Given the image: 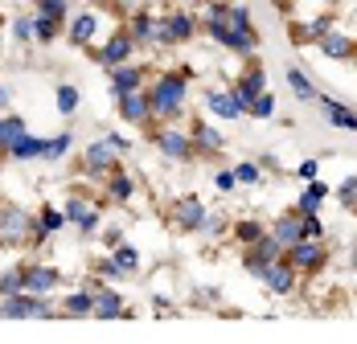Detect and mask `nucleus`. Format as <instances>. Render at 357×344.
I'll return each instance as SVG.
<instances>
[{"mask_svg":"<svg viewBox=\"0 0 357 344\" xmlns=\"http://www.w3.org/2000/svg\"><path fill=\"white\" fill-rule=\"evenodd\" d=\"M185 91H189V70H181V74H160V78L148 86L152 119H160V123L177 119L181 107H185Z\"/></svg>","mask_w":357,"mask_h":344,"instance_id":"1","label":"nucleus"},{"mask_svg":"<svg viewBox=\"0 0 357 344\" xmlns=\"http://www.w3.org/2000/svg\"><path fill=\"white\" fill-rule=\"evenodd\" d=\"M37 242H45V234H41L33 213H25L17 205L0 209V250L4 246H37Z\"/></svg>","mask_w":357,"mask_h":344,"instance_id":"2","label":"nucleus"},{"mask_svg":"<svg viewBox=\"0 0 357 344\" xmlns=\"http://www.w3.org/2000/svg\"><path fill=\"white\" fill-rule=\"evenodd\" d=\"M226 13H230V4H214L210 8V17H206V29L214 37L218 45H226V49H234V54H255V45H259V33L250 29H230V21H226Z\"/></svg>","mask_w":357,"mask_h":344,"instance_id":"3","label":"nucleus"},{"mask_svg":"<svg viewBox=\"0 0 357 344\" xmlns=\"http://www.w3.org/2000/svg\"><path fill=\"white\" fill-rule=\"evenodd\" d=\"M275 258H284V246H280V238L267 230V234L255 242V246H247L243 267H247L250 279H267V271H271V263H275Z\"/></svg>","mask_w":357,"mask_h":344,"instance_id":"4","label":"nucleus"},{"mask_svg":"<svg viewBox=\"0 0 357 344\" xmlns=\"http://www.w3.org/2000/svg\"><path fill=\"white\" fill-rule=\"evenodd\" d=\"M128 33L136 37V45H173L169 33V17H152V13H136Z\"/></svg>","mask_w":357,"mask_h":344,"instance_id":"5","label":"nucleus"},{"mask_svg":"<svg viewBox=\"0 0 357 344\" xmlns=\"http://www.w3.org/2000/svg\"><path fill=\"white\" fill-rule=\"evenodd\" d=\"M284 258L296 267V271H321L324 263H328V250H324V238H300L296 246H287Z\"/></svg>","mask_w":357,"mask_h":344,"instance_id":"6","label":"nucleus"},{"mask_svg":"<svg viewBox=\"0 0 357 344\" xmlns=\"http://www.w3.org/2000/svg\"><path fill=\"white\" fill-rule=\"evenodd\" d=\"M95 54V62L99 66H123V62H132V54H136V37L128 33V29H119V33L107 37V45L103 49H91Z\"/></svg>","mask_w":357,"mask_h":344,"instance_id":"7","label":"nucleus"},{"mask_svg":"<svg viewBox=\"0 0 357 344\" xmlns=\"http://www.w3.org/2000/svg\"><path fill=\"white\" fill-rule=\"evenodd\" d=\"M82 169L95 172V176H111L119 169V152L111 148V139H95L86 152H82Z\"/></svg>","mask_w":357,"mask_h":344,"instance_id":"8","label":"nucleus"},{"mask_svg":"<svg viewBox=\"0 0 357 344\" xmlns=\"http://www.w3.org/2000/svg\"><path fill=\"white\" fill-rule=\"evenodd\" d=\"M152 143L160 148V156H169V160H189L193 156V136L189 132H181V127H160Z\"/></svg>","mask_w":357,"mask_h":344,"instance_id":"9","label":"nucleus"},{"mask_svg":"<svg viewBox=\"0 0 357 344\" xmlns=\"http://www.w3.org/2000/svg\"><path fill=\"white\" fill-rule=\"evenodd\" d=\"M263 86H267V74H263V66H250L234 86H230V95L238 99V107H243V115H250V107H255V99L263 95Z\"/></svg>","mask_w":357,"mask_h":344,"instance_id":"10","label":"nucleus"},{"mask_svg":"<svg viewBox=\"0 0 357 344\" xmlns=\"http://www.w3.org/2000/svg\"><path fill=\"white\" fill-rule=\"evenodd\" d=\"M206 217H210V213H206V205H202L197 197H181L177 205H173V226H177V230H202Z\"/></svg>","mask_w":357,"mask_h":344,"instance_id":"11","label":"nucleus"},{"mask_svg":"<svg viewBox=\"0 0 357 344\" xmlns=\"http://www.w3.org/2000/svg\"><path fill=\"white\" fill-rule=\"evenodd\" d=\"M119 119L123 123H148L152 119V103H148V91H132V95H119Z\"/></svg>","mask_w":357,"mask_h":344,"instance_id":"12","label":"nucleus"},{"mask_svg":"<svg viewBox=\"0 0 357 344\" xmlns=\"http://www.w3.org/2000/svg\"><path fill=\"white\" fill-rule=\"evenodd\" d=\"M58 283H62V275L54 267H41V263H29L25 267V291H33V295H54Z\"/></svg>","mask_w":357,"mask_h":344,"instance_id":"13","label":"nucleus"},{"mask_svg":"<svg viewBox=\"0 0 357 344\" xmlns=\"http://www.w3.org/2000/svg\"><path fill=\"white\" fill-rule=\"evenodd\" d=\"M66 221L78 226L82 234H95V230H99V209L91 205L86 197H70V201H66Z\"/></svg>","mask_w":357,"mask_h":344,"instance_id":"14","label":"nucleus"},{"mask_svg":"<svg viewBox=\"0 0 357 344\" xmlns=\"http://www.w3.org/2000/svg\"><path fill=\"white\" fill-rule=\"evenodd\" d=\"M132 91H144V70L123 62V66H111V95H132Z\"/></svg>","mask_w":357,"mask_h":344,"instance_id":"15","label":"nucleus"},{"mask_svg":"<svg viewBox=\"0 0 357 344\" xmlns=\"http://www.w3.org/2000/svg\"><path fill=\"white\" fill-rule=\"evenodd\" d=\"M296 275H300V271H296V267H291L287 258H275L263 283H267V287H271L275 295H291V291H296Z\"/></svg>","mask_w":357,"mask_h":344,"instance_id":"16","label":"nucleus"},{"mask_svg":"<svg viewBox=\"0 0 357 344\" xmlns=\"http://www.w3.org/2000/svg\"><path fill=\"white\" fill-rule=\"evenodd\" d=\"M189 136H193V148H197V152H206V156H218V152L226 148L222 132H218V127H210V123H202V119H193Z\"/></svg>","mask_w":357,"mask_h":344,"instance_id":"17","label":"nucleus"},{"mask_svg":"<svg viewBox=\"0 0 357 344\" xmlns=\"http://www.w3.org/2000/svg\"><path fill=\"white\" fill-rule=\"evenodd\" d=\"M91 295H95V315H103V320H115V315H128L123 311V295L115 291V287H91Z\"/></svg>","mask_w":357,"mask_h":344,"instance_id":"18","label":"nucleus"},{"mask_svg":"<svg viewBox=\"0 0 357 344\" xmlns=\"http://www.w3.org/2000/svg\"><path fill=\"white\" fill-rule=\"evenodd\" d=\"M271 234L280 238V246H284V250H287V246H296V242L304 238V213H284V217L271 226Z\"/></svg>","mask_w":357,"mask_h":344,"instance_id":"19","label":"nucleus"},{"mask_svg":"<svg viewBox=\"0 0 357 344\" xmlns=\"http://www.w3.org/2000/svg\"><path fill=\"white\" fill-rule=\"evenodd\" d=\"M317 103H321L324 119H328L333 127H345V132H357V111H349V107H341L337 99H328V95H321Z\"/></svg>","mask_w":357,"mask_h":344,"instance_id":"20","label":"nucleus"},{"mask_svg":"<svg viewBox=\"0 0 357 344\" xmlns=\"http://www.w3.org/2000/svg\"><path fill=\"white\" fill-rule=\"evenodd\" d=\"M29 127H25V119L21 115H0V156H8L13 152V143L25 136Z\"/></svg>","mask_w":357,"mask_h":344,"instance_id":"21","label":"nucleus"},{"mask_svg":"<svg viewBox=\"0 0 357 344\" xmlns=\"http://www.w3.org/2000/svg\"><path fill=\"white\" fill-rule=\"evenodd\" d=\"M206 107L214 111L218 119H238V115H243V107H238V99H234L230 91H210V95H206Z\"/></svg>","mask_w":357,"mask_h":344,"instance_id":"22","label":"nucleus"},{"mask_svg":"<svg viewBox=\"0 0 357 344\" xmlns=\"http://www.w3.org/2000/svg\"><path fill=\"white\" fill-rule=\"evenodd\" d=\"M321 54L324 58H354L357 54V45H354V37H345V33H328L321 37Z\"/></svg>","mask_w":357,"mask_h":344,"instance_id":"23","label":"nucleus"},{"mask_svg":"<svg viewBox=\"0 0 357 344\" xmlns=\"http://www.w3.org/2000/svg\"><path fill=\"white\" fill-rule=\"evenodd\" d=\"M95 29H99V13H78L70 21V41L74 45H91Z\"/></svg>","mask_w":357,"mask_h":344,"instance_id":"24","label":"nucleus"},{"mask_svg":"<svg viewBox=\"0 0 357 344\" xmlns=\"http://www.w3.org/2000/svg\"><path fill=\"white\" fill-rule=\"evenodd\" d=\"M41 156H45V139L29 136V132L17 139V143H13V152H8V160H41Z\"/></svg>","mask_w":357,"mask_h":344,"instance_id":"25","label":"nucleus"},{"mask_svg":"<svg viewBox=\"0 0 357 344\" xmlns=\"http://www.w3.org/2000/svg\"><path fill=\"white\" fill-rule=\"evenodd\" d=\"M324 197H328V185L324 180H308V189L300 193V201H296V213H317L324 205Z\"/></svg>","mask_w":357,"mask_h":344,"instance_id":"26","label":"nucleus"},{"mask_svg":"<svg viewBox=\"0 0 357 344\" xmlns=\"http://www.w3.org/2000/svg\"><path fill=\"white\" fill-rule=\"evenodd\" d=\"M287 86H291V95L296 99H304V103H317L321 95H317V86L308 82V74L304 70H296V66H287Z\"/></svg>","mask_w":357,"mask_h":344,"instance_id":"27","label":"nucleus"},{"mask_svg":"<svg viewBox=\"0 0 357 344\" xmlns=\"http://www.w3.org/2000/svg\"><path fill=\"white\" fill-rule=\"evenodd\" d=\"M107 193H111V201H132V197H136V180L123 169H115L111 180H107Z\"/></svg>","mask_w":357,"mask_h":344,"instance_id":"28","label":"nucleus"},{"mask_svg":"<svg viewBox=\"0 0 357 344\" xmlns=\"http://www.w3.org/2000/svg\"><path fill=\"white\" fill-rule=\"evenodd\" d=\"M62 315H95V295H91V287L66 295V299H62Z\"/></svg>","mask_w":357,"mask_h":344,"instance_id":"29","label":"nucleus"},{"mask_svg":"<svg viewBox=\"0 0 357 344\" xmlns=\"http://www.w3.org/2000/svg\"><path fill=\"white\" fill-rule=\"evenodd\" d=\"M169 33H173V45H181V41H189L197 33V21L189 13H169Z\"/></svg>","mask_w":357,"mask_h":344,"instance_id":"30","label":"nucleus"},{"mask_svg":"<svg viewBox=\"0 0 357 344\" xmlns=\"http://www.w3.org/2000/svg\"><path fill=\"white\" fill-rule=\"evenodd\" d=\"M37 226H41V234L50 238V234H58V230H62V226H70V221H66V209L45 205L41 213H37Z\"/></svg>","mask_w":357,"mask_h":344,"instance_id":"31","label":"nucleus"},{"mask_svg":"<svg viewBox=\"0 0 357 344\" xmlns=\"http://www.w3.org/2000/svg\"><path fill=\"white\" fill-rule=\"evenodd\" d=\"M21 291H25V267H13V271L0 275V299L4 295H21Z\"/></svg>","mask_w":357,"mask_h":344,"instance_id":"32","label":"nucleus"},{"mask_svg":"<svg viewBox=\"0 0 357 344\" xmlns=\"http://www.w3.org/2000/svg\"><path fill=\"white\" fill-rule=\"evenodd\" d=\"M58 33H62V21H54V17H41V13L33 17V37H37V41H54Z\"/></svg>","mask_w":357,"mask_h":344,"instance_id":"33","label":"nucleus"},{"mask_svg":"<svg viewBox=\"0 0 357 344\" xmlns=\"http://www.w3.org/2000/svg\"><path fill=\"white\" fill-rule=\"evenodd\" d=\"M263 234H267V230H263L255 217H247V221H238V226H234V238L243 242V246H255V242L263 238Z\"/></svg>","mask_w":357,"mask_h":344,"instance_id":"34","label":"nucleus"},{"mask_svg":"<svg viewBox=\"0 0 357 344\" xmlns=\"http://www.w3.org/2000/svg\"><path fill=\"white\" fill-rule=\"evenodd\" d=\"M70 143H74V136H70V132H62V136L45 139V156H41V160H62V156L70 152Z\"/></svg>","mask_w":357,"mask_h":344,"instance_id":"35","label":"nucleus"},{"mask_svg":"<svg viewBox=\"0 0 357 344\" xmlns=\"http://www.w3.org/2000/svg\"><path fill=\"white\" fill-rule=\"evenodd\" d=\"M58 111H62V115H74V111H78V86H70V82L58 86Z\"/></svg>","mask_w":357,"mask_h":344,"instance_id":"36","label":"nucleus"},{"mask_svg":"<svg viewBox=\"0 0 357 344\" xmlns=\"http://www.w3.org/2000/svg\"><path fill=\"white\" fill-rule=\"evenodd\" d=\"M115 263H119V267H123V271L132 275V271L140 267V250H136V246H123V242H119V246H115Z\"/></svg>","mask_w":357,"mask_h":344,"instance_id":"37","label":"nucleus"},{"mask_svg":"<svg viewBox=\"0 0 357 344\" xmlns=\"http://www.w3.org/2000/svg\"><path fill=\"white\" fill-rule=\"evenodd\" d=\"M37 13L54 17V21H66V0H37Z\"/></svg>","mask_w":357,"mask_h":344,"instance_id":"38","label":"nucleus"},{"mask_svg":"<svg viewBox=\"0 0 357 344\" xmlns=\"http://www.w3.org/2000/svg\"><path fill=\"white\" fill-rule=\"evenodd\" d=\"M95 275H103V279H111V283H115V279H128V271H123L115 258H103V263H95Z\"/></svg>","mask_w":357,"mask_h":344,"instance_id":"39","label":"nucleus"},{"mask_svg":"<svg viewBox=\"0 0 357 344\" xmlns=\"http://www.w3.org/2000/svg\"><path fill=\"white\" fill-rule=\"evenodd\" d=\"M271 111H275V99L263 91V95L255 99V107H250V115H255V119H271Z\"/></svg>","mask_w":357,"mask_h":344,"instance_id":"40","label":"nucleus"},{"mask_svg":"<svg viewBox=\"0 0 357 344\" xmlns=\"http://www.w3.org/2000/svg\"><path fill=\"white\" fill-rule=\"evenodd\" d=\"M234 176H238V185H259V180H263V169H259V164H238Z\"/></svg>","mask_w":357,"mask_h":344,"instance_id":"41","label":"nucleus"},{"mask_svg":"<svg viewBox=\"0 0 357 344\" xmlns=\"http://www.w3.org/2000/svg\"><path fill=\"white\" fill-rule=\"evenodd\" d=\"M13 37H17V41H37L33 37V17H17V21H13Z\"/></svg>","mask_w":357,"mask_h":344,"instance_id":"42","label":"nucleus"},{"mask_svg":"<svg viewBox=\"0 0 357 344\" xmlns=\"http://www.w3.org/2000/svg\"><path fill=\"white\" fill-rule=\"evenodd\" d=\"M304 238H324V221L317 213H304Z\"/></svg>","mask_w":357,"mask_h":344,"instance_id":"43","label":"nucleus"},{"mask_svg":"<svg viewBox=\"0 0 357 344\" xmlns=\"http://www.w3.org/2000/svg\"><path fill=\"white\" fill-rule=\"evenodd\" d=\"M214 185L218 189H222V193H230V189H234V185H238V176H234V169H222L214 176Z\"/></svg>","mask_w":357,"mask_h":344,"instance_id":"44","label":"nucleus"},{"mask_svg":"<svg viewBox=\"0 0 357 344\" xmlns=\"http://www.w3.org/2000/svg\"><path fill=\"white\" fill-rule=\"evenodd\" d=\"M354 197H357V176H345V180H341V201L354 205Z\"/></svg>","mask_w":357,"mask_h":344,"instance_id":"45","label":"nucleus"},{"mask_svg":"<svg viewBox=\"0 0 357 344\" xmlns=\"http://www.w3.org/2000/svg\"><path fill=\"white\" fill-rule=\"evenodd\" d=\"M317 172H321L317 160H304V164H300V176H304V180H317Z\"/></svg>","mask_w":357,"mask_h":344,"instance_id":"46","label":"nucleus"},{"mask_svg":"<svg viewBox=\"0 0 357 344\" xmlns=\"http://www.w3.org/2000/svg\"><path fill=\"white\" fill-rule=\"evenodd\" d=\"M202 230H206V234H222V230H226V221H222V217H206V226H202Z\"/></svg>","mask_w":357,"mask_h":344,"instance_id":"47","label":"nucleus"},{"mask_svg":"<svg viewBox=\"0 0 357 344\" xmlns=\"http://www.w3.org/2000/svg\"><path fill=\"white\" fill-rule=\"evenodd\" d=\"M111 148H115V152H119V156H123V152H128V148H132V143H128V139H123V136H119V132H111Z\"/></svg>","mask_w":357,"mask_h":344,"instance_id":"48","label":"nucleus"},{"mask_svg":"<svg viewBox=\"0 0 357 344\" xmlns=\"http://www.w3.org/2000/svg\"><path fill=\"white\" fill-rule=\"evenodd\" d=\"M4 107H8V86L0 82V111H4Z\"/></svg>","mask_w":357,"mask_h":344,"instance_id":"49","label":"nucleus"},{"mask_svg":"<svg viewBox=\"0 0 357 344\" xmlns=\"http://www.w3.org/2000/svg\"><path fill=\"white\" fill-rule=\"evenodd\" d=\"M123 4H128V8H144V0H123Z\"/></svg>","mask_w":357,"mask_h":344,"instance_id":"50","label":"nucleus"}]
</instances>
